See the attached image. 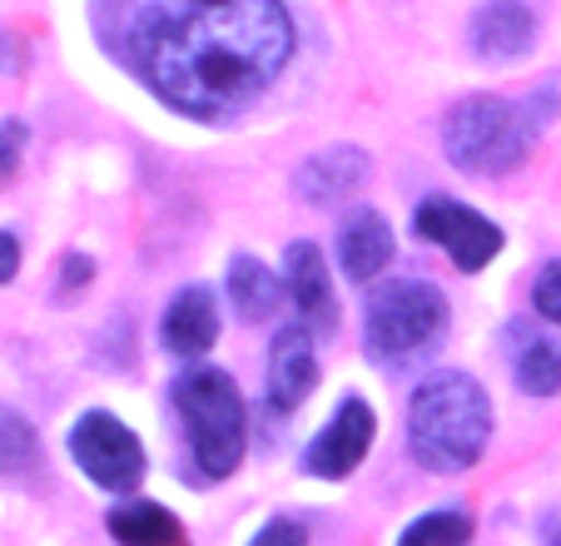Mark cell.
I'll use <instances>...</instances> for the list:
<instances>
[{
	"instance_id": "1",
	"label": "cell",
	"mask_w": 561,
	"mask_h": 546,
	"mask_svg": "<svg viewBox=\"0 0 561 546\" xmlns=\"http://www.w3.org/2000/svg\"><path fill=\"white\" fill-rule=\"evenodd\" d=\"M125 55L170 110L224 125L284 75V0H129Z\"/></svg>"
},
{
	"instance_id": "2",
	"label": "cell",
	"mask_w": 561,
	"mask_h": 546,
	"mask_svg": "<svg viewBox=\"0 0 561 546\" xmlns=\"http://www.w3.org/2000/svg\"><path fill=\"white\" fill-rule=\"evenodd\" d=\"M492 437V402L467 373H433L408 402V452L427 473H462Z\"/></svg>"
},
{
	"instance_id": "3",
	"label": "cell",
	"mask_w": 561,
	"mask_h": 546,
	"mask_svg": "<svg viewBox=\"0 0 561 546\" xmlns=\"http://www.w3.org/2000/svg\"><path fill=\"white\" fill-rule=\"evenodd\" d=\"M557 110H561V95H551V90H537L531 100L472 95L447 115L443 149L467 174H488V179L512 174L517 164H527L541 125H547Z\"/></svg>"
},
{
	"instance_id": "4",
	"label": "cell",
	"mask_w": 561,
	"mask_h": 546,
	"mask_svg": "<svg viewBox=\"0 0 561 546\" xmlns=\"http://www.w3.org/2000/svg\"><path fill=\"white\" fill-rule=\"evenodd\" d=\"M170 398L184 422V437H190L199 473L209 482H224L233 467L244 463V437H249V412L244 398H239V383L224 368L194 363V368H184L174 378Z\"/></svg>"
},
{
	"instance_id": "5",
	"label": "cell",
	"mask_w": 561,
	"mask_h": 546,
	"mask_svg": "<svg viewBox=\"0 0 561 546\" xmlns=\"http://www.w3.org/2000/svg\"><path fill=\"white\" fill-rule=\"evenodd\" d=\"M447 323H453V314H447L443 288L423 284V278H392L368 294L363 348L382 368H413L443 348Z\"/></svg>"
},
{
	"instance_id": "6",
	"label": "cell",
	"mask_w": 561,
	"mask_h": 546,
	"mask_svg": "<svg viewBox=\"0 0 561 546\" xmlns=\"http://www.w3.org/2000/svg\"><path fill=\"white\" fill-rule=\"evenodd\" d=\"M70 457L80 473L105 492H135L145 482V447L139 437L110 412H85L70 428Z\"/></svg>"
},
{
	"instance_id": "7",
	"label": "cell",
	"mask_w": 561,
	"mask_h": 546,
	"mask_svg": "<svg viewBox=\"0 0 561 546\" xmlns=\"http://www.w3.org/2000/svg\"><path fill=\"white\" fill-rule=\"evenodd\" d=\"M413 229L423 234L427 243H437V249H443L462 273L488 269V263L502 253V229L497 224L482 219L477 209H467V204H457V200H443V194L417 204Z\"/></svg>"
},
{
	"instance_id": "8",
	"label": "cell",
	"mask_w": 561,
	"mask_h": 546,
	"mask_svg": "<svg viewBox=\"0 0 561 546\" xmlns=\"http://www.w3.org/2000/svg\"><path fill=\"white\" fill-rule=\"evenodd\" d=\"M373 432H378V422H373L368 402H363V398H343L339 412L329 418V428L308 442L304 467L313 477H323V482H343V477L358 473V463L368 457Z\"/></svg>"
},
{
	"instance_id": "9",
	"label": "cell",
	"mask_w": 561,
	"mask_h": 546,
	"mask_svg": "<svg viewBox=\"0 0 561 546\" xmlns=\"http://www.w3.org/2000/svg\"><path fill=\"white\" fill-rule=\"evenodd\" d=\"M313 388H318L313 328L308 323L278 328L274 348H268V408L274 412H298Z\"/></svg>"
},
{
	"instance_id": "10",
	"label": "cell",
	"mask_w": 561,
	"mask_h": 546,
	"mask_svg": "<svg viewBox=\"0 0 561 546\" xmlns=\"http://www.w3.org/2000/svg\"><path fill=\"white\" fill-rule=\"evenodd\" d=\"M284 288L308 328H318V333H333V328H339V298H333V278H329V263H323L318 243H308V239L288 243Z\"/></svg>"
},
{
	"instance_id": "11",
	"label": "cell",
	"mask_w": 561,
	"mask_h": 546,
	"mask_svg": "<svg viewBox=\"0 0 561 546\" xmlns=\"http://www.w3.org/2000/svg\"><path fill=\"white\" fill-rule=\"evenodd\" d=\"M467 45L488 65H507L537 45V15L522 0H488L467 25Z\"/></svg>"
},
{
	"instance_id": "12",
	"label": "cell",
	"mask_w": 561,
	"mask_h": 546,
	"mask_svg": "<svg viewBox=\"0 0 561 546\" xmlns=\"http://www.w3.org/2000/svg\"><path fill=\"white\" fill-rule=\"evenodd\" d=\"M363 179H368V155L353 149V145H333V149H323V155L304 159L294 190H298V200L304 204L329 209V204L353 200V194L363 190Z\"/></svg>"
},
{
	"instance_id": "13",
	"label": "cell",
	"mask_w": 561,
	"mask_h": 546,
	"mask_svg": "<svg viewBox=\"0 0 561 546\" xmlns=\"http://www.w3.org/2000/svg\"><path fill=\"white\" fill-rule=\"evenodd\" d=\"M159 338L174 357H204L219 338V308H214L209 288H184V294L170 298L164 308V323H159Z\"/></svg>"
},
{
	"instance_id": "14",
	"label": "cell",
	"mask_w": 561,
	"mask_h": 546,
	"mask_svg": "<svg viewBox=\"0 0 561 546\" xmlns=\"http://www.w3.org/2000/svg\"><path fill=\"white\" fill-rule=\"evenodd\" d=\"M339 259L353 284H373L392 259V229L378 209H353L339 229Z\"/></svg>"
},
{
	"instance_id": "15",
	"label": "cell",
	"mask_w": 561,
	"mask_h": 546,
	"mask_svg": "<svg viewBox=\"0 0 561 546\" xmlns=\"http://www.w3.org/2000/svg\"><path fill=\"white\" fill-rule=\"evenodd\" d=\"M284 294L288 288L278 284L254 253H239V259L229 263V298H233V314L244 318V323H268V318L278 314V298Z\"/></svg>"
},
{
	"instance_id": "16",
	"label": "cell",
	"mask_w": 561,
	"mask_h": 546,
	"mask_svg": "<svg viewBox=\"0 0 561 546\" xmlns=\"http://www.w3.org/2000/svg\"><path fill=\"white\" fill-rule=\"evenodd\" d=\"M110 536H115L119 546H184L174 512L159 502L115 507V512H110Z\"/></svg>"
},
{
	"instance_id": "17",
	"label": "cell",
	"mask_w": 561,
	"mask_h": 546,
	"mask_svg": "<svg viewBox=\"0 0 561 546\" xmlns=\"http://www.w3.org/2000/svg\"><path fill=\"white\" fill-rule=\"evenodd\" d=\"M517 388L527 398H557L561 393V343L557 338H527L517 353Z\"/></svg>"
},
{
	"instance_id": "18",
	"label": "cell",
	"mask_w": 561,
	"mask_h": 546,
	"mask_svg": "<svg viewBox=\"0 0 561 546\" xmlns=\"http://www.w3.org/2000/svg\"><path fill=\"white\" fill-rule=\"evenodd\" d=\"M472 542V516L467 512H427L398 536V546H467Z\"/></svg>"
},
{
	"instance_id": "19",
	"label": "cell",
	"mask_w": 561,
	"mask_h": 546,
	"mask_svg": "<svg viewBox=\"0 0 561 546\" xmlns=\"http://www.w3.org/2000/svg\"><path fill=\"white\" fill-rule=\"evenodd\" d=\"M41 447H35V432L25 418L15 412H0V473H31Z\"/></svg>"
},
{
	"instance_id": "20",
	"label": "cell",
	"mask_w": 561,
	"mask_h": 546,
	"mask_svg": "<svg viewBox=\"0 0 561 546\" xmlns=\"http://www.w3.org/2000/svg\"><path fill=\"white\" fill-rule=\"evenodd\" d=\"M531 304H537V314L547 318V323H561V259H557V263H547V269L537 273Z\"/></svg>"
},
{
	"instance_id": "21",
	"label": "cell",
	"mask_w": 561,
	"mask_h": 546,
	"mask_svg": "<svg viewBox=\"0 0 561 546\" xmlns=\"http://www.w3.org/2000/svg\"><path fill=\"white\" fill-rule=\"evenodd\" d=\"M21 149H25V125H21V120H0V184L15 174Z\"/></svg>"
},
{
	"instance_id": "22",
	"label": "cell",
	"mask_w": 561,
	"mask_h": 546,
	"mask_svg": "<svg viewBox=\"0 0 561 546\" xmlns=\"http://www.w3.org/2000/svg\"><path fill=\"white\" fill-rule=\"evenodd\" d=\"M249 546H308V532L298 522H284V516H278V522H268Z\"/></svg>"
},
{
	"instance_id": "23",
	"label": "cell",
	"mask_w": 561,
	"mask_h": 546,
	"mask_svg": "<svg viewBox=\"0 0 561 546\" xmlns=\"http://www.w3.org/2000/svg\"><path fill=\"white\" fill-rule=\"evenodd\" d=\"M15 269H21V243L15 234H0V284H11Z\"/></svg>"
},
{
	"instance_id": "24",
	"label": "cell",
	"mask_w": 561,
	"mask_h": 546,
	"mask_svg": "<svg viewBox=\"0 0 561 546\" xmlns=\"http://www.w3.org/2000/svg\"><path fill=\"white\" fill-rule=\"evenodd\" d=\"M85 278H90V259H70V263H65V288L85 284Z\"/></svg>"
},
{
	"instance_id": "25",
	"label": "cell",
	"mask_w": 561,
	"mask_h": 546,
	"mask_svg": "<svg viewBox=\"0 0 561 546\" xmlns=\"http://www.w3.org/2000/svg\"><path fill=\"white\" fill-rule=\"evenodd\" d=\"M541 542H547V546H561V516H551V522H547V532H541Z\"/></svg>"
}]
</instances>
